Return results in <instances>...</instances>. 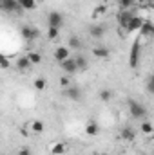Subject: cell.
<instances>
[{
    "label": "cell",
    "mask_w": 154,
    "mask_h": 155,
    "mask_svg": "<svg viewBox=\"0 0 154 155\" xmlns=\"http://www.w3.org/2000/svg\"><path fill=\"white\" fill-rule=\"evenodd\" d=\"M27 60H29L31 65H38V63H42V54L40 52H29L27 54Z\"/></svg>",
    "instance_id": "obj_20"
},
{
    "label": "cell",
    "mask_w": 154,
    "mask_h": 155,
    "mask_svg": "<svg viewBox=\"0 0 154 155\" xmlns=\"http://www.w3.org/2000/svg\"><path fill=\"white\" fill-rule=\"evenodd\" d=\"M64 96L67 97V99H71V101H80L82 99V90L78 88V87H67L65 90H64Z\"/></svg>",
    "instance_id": "obj_7"
},
{
    "label": "cell",
    "mask_w": 154,
    "mask_h": 155,
    "mask_svg": "<svg viewBox=\"0 0 154 155\" xmlns=\"http://www.w3.org/2000/svg\"><path fill=\"white\" fill-rule=\"evenodd\" d=\"M100 99H102V101H105V103H107V101H111V99H113V92H111L109 88L100 90Z\"/></svg>",
    "instance_id": "obj_22"
},
{
    "label": "cell",
    "mask_w": 154,
    "mask_h": 155,
    "mask_svg": "<svg viewBox=\"0 0 154 155\" xmlns=\"http://www.w3.org/2000/svg\"><path fill=\"white\" fill-rule=\"evenodd\" d=\"M82 47H83L82 40L78 38L76 35H71L69 40H67V49H82Z\"/></svg>",
    "instance_id": "obj_16"
},
{
    "label": "cell",
    "mask_w": 154,
    "mask_h": 155,
    "mask_svg": "<svg viewBox=\"0 0 154 155\" xmlns=\"http://www.w3.org/2000/svg\"><path fill=\"white\" fill-rule=\"evenodd\" d=\"M31 130H33L35 134L44 132V123H42V121H33V123H31Z\"/></svg>",
    "instance_id": "obj_24"
},
{
    "label": "cell",
    "mask_w": 154,
    "mask_h": 155,
    "mask_svg": "<svg viewBox=\"0 0 154 155\" xmlns=\"http://www.w3.org/2000/svg\"><path fill=\"white\" fill-rule=\"evenodd\" d=\"M129 63H131V67H132V69H136V67H138V63H140V40H136V41L132 43V47H131Z\"/></svg>",
    "instance_id": "obj_4"
},
{
    "label": "cell",
    "mask_w": 154,
    "mask_h": 155,
    "mask_svg": "<svg viewBox=\"0 0 154 155\" xmlns=\"http://www.w3.org/2000/svg\"><path fill=\"white\" fill-rule=\"evenodd\" d=\"M120 135H121V139H123V141H134V137H136V132H134L131 126H125V128H121Z\"/></svg>",
    "instance_id": "obj_13"
},
{
    "label": "cell",
    "mask_w": 154,
    "mask_h": 155,
    "mask_svg": "<svg viewBox=\"0 0 154 155\" xmlns=\"http://www.w3.org/2000/svg\"><path fill=\"white\" fill-rule=\"evenodd\" d=\"M98 132H100V126H98V123H96V121H93V119H91V121H89V123H87V126H85V134H87V135H91V137H93V135H96V134H98Z\"/></svg>",
    "instance_id": "obj_15"
},
{
    "label": "cell",
    "mask_w": 154,
    "mask_h": 155,
    "mask_svg": "<svg viewBox=\"0 0 154 155\" xmlns=\"http://www.w3.org/2000/svg\"><path fill=\"white\" fill-rule=\"evenodd\" d=\"M140 130H142L145 135H151V134H152V124H151L149 121H143L142 126H140Z\"/></svg>",
    "instance_id": "obj_23"
},
{
    "label": "cell",
    "mask_w": 154,
    "mask_h": 155,
    "mask_svg": "<svg viewBox=\"0 0 154 155\" xmlns=\"http://www.w3.org/2000/svg\"><path fill=\"white\" fill-rule=\"evenodd\" d=\"M140 35L143 36V38H151L154 35V25L151 20H143V24H142V27H140Z\"/></svg>",
    "instance_id": "obj_9"
},
{
    "label": "cell",
    "mask_w": 154,
    "mask_h": 155,
    "mask_svg": "<svg viewBox=\"0 0 154 155\" xmlns=\"http://www.w3.org/2000/svg\"><path fill=\"white\" fill-rule=\"evenodd\" d=\"M67 58H71V49H67V47H64V45H60V47L54 49V60H56L58 63L64 61V60H67Z\"/></svg>",
    "instance_id": "obj_8"
},
{
    "label": "cell",
    "mask_w": 154,
    "mask_h": 155,
    "mask_svg": "<svg viewBox=\"0 0 154 155\" xmlns=\"http://www.w3.org/2000/svg\"><path fill=\"white\" fill-rule=\"evenodd\" d=\"M20 35H22L24 40L33 41V40L38 38V29H35V27H31V25H22V27H20Z\"/></svg>",
    "instance_id": "obj_5"
},
{
    "label": "cell",
    "mask_w": 154,
    "mask_h": 155,
    "mask_svg": "<svg viewBox=\"0 0 154 155\" xmlns=\"http://www.w3.org/2000/svg\"><path fill=\"white\" fill-rule=\"evenodd\" d=\"M60 67H62V71L69 76V74H75L78 69H76V63H75V58H67V60H64V61H60Z\"/></svg>",
    "instance_id": "obj_6"
},
{
    "label": "cell",
    "mask_w": 154,
    "mask_h": 155,
    "mask_svg": "<svg viewBox=\"0 0 154 155\" xmlns=\"http://www.w3.org/2000/svg\"><path fill=\"white\" fill-rule=\"evenodd\" d=\"M60 85H62V87H69V78L62 76V78H60Z\"/></svg>",
    "instance_id": "obj_29"
},
{
    "label": "cell",
    "mask_w": 154,
    "mask_h": 155,
    "mask_svg": "<svg viewBox=\"0 0 154 155\" xmlns=\"http://www.w3.org/2000/svg\"><path fill=\"white\" fill-rule=\"evenodd\" d=\"M7 67H9V60L4 54H0V69H7Z\"/></svg>",
    "instance_id": "obj_27"
},
{
    "label": "cell",
    "mask_w": 154,
    "mask_h": 155,
    "mask_svg": "<svg viewBox=\"0 0 154 155\" xmlns=\"http://www.w3.org/2000/svg\"><path fill=\"white\" fill-rule=\"evenodd\" d=\"M18 5H20V9L33 11L37 7V0H18Z\"/></svg>",
    "instance_id": "obj_18"
},
{
    "label": "cell",
    "mask_w": 154,
    "mask_h": 155,
    "mask_svg": "<svg viewBox=\"0 0 154 155\" xmlns=\"http://www.w3.org/2000/svg\"><path fill=\"white\" fill-rule=\"evenodd\" d=\"M16 67H18L20 71H26V69H29V67H31V63H29L27 56H20V58L16 60Z\"/></svg>",
    "instance_id": "obj_19"
},
{
    "label": "cell",
    "mask_w": 154,
    "mask_h": 155,
    "mask_svg": "<svg viewBox=\"0 0 154 155\" xmlns=\"http://www.w3.org/2000/svg\"><path fill=\"white\" fill-rule=\"evenodd\" d=\"M47 38L49 40L58 38V29H56V27H49V29H47Z\"/></svg>",
    "instance_id": "obj_26"
},
{
    "label": "cell",
    "mask_w": 154,
    "mask_h": 155,
    "mask_svg": "<svg viewBox=\"0 0 154 155\" xmlns=\"http://www.w3.org/2000/svg\"><path fill=\"white\" fill-rule=\"evenodd\" d=\"M33 85H35L37 90H44V88H45V79H44V78H38V79H35Z\"/></svg>",
    "instance_id": "obj_25"
},
{
    "label": "cell",
    "mask_w": 154,
    "mask_h": 155,
    "mask_svg": "<svg viewBox=\"0 0 154 155\" xmlns=\"http://www.w3.org/2000/svg\"><path fill=\"white\" fill-rule=\"evenodd\" d=\"M147 92L152 94V76H149V81H147Z\"/></svg>",
    "instance_id": "obj_30"
},
{
    "label": "cell",
    "mask_w": 154,
    "mask_h": 155,
    "mask_svg": "<svg viewBox=\"0 0 154 155\" xmlns=\"http://www.w3.org/2000/svg\"><path fill=\"white\" fill-rule=\"evenodd\" d=\"M127 108H129V114L134 119H140V121H145L147 117V107L136 99H127Z\"/></svg>",
    "instance_id": "obj_1"
},
{
    "label": "cell",
    "mask_w": 154,
    "mask_h": 155,
    "mask_svg": "<svg viewBox=\"0 0 154 155\" xmlns=\"http://www.w3.org/2000/svg\"><path fill=\"white\" fill-rule=\"evenodd\" d=\"M16 155H31V150L29 148H22V150H18Z\"/></svg>",
    "instance_id": "obj_31"
},
{
    "label": "cell",
    "mask_w": 154,
    "mask_h": 155,
    "mask_svg": "<svg viewBox=\"0 0 154 155\" xmlns=\"http://www.w3.org/2000/svg\"><path fill=\"white\" fill-rule=\"evenodd\" d=\"M47 24H49V27L60 29V27L64 25V15H62L60 11H51V13L47 15Z\"/></svg>",
    "instance_id": "obj_2"
},
{
    "label": "cell",
    "mask_w": 154,
    "mask_h": 155,
    "mask_svg": "<svg viewBox=\"0 0 154 155\" xmlns=\"http://www.w3.org/2000/svg\"><path fill=\"white\" fill-rule=\"evenodd\" d=\"M51 152H53V155H62L65 152V144L64 143H56V144H53Z\"/></svg>",
    "instance_id": "obj_21"
},
{
    "label": "cell",
    "mask_w": 154,
    "mask_h": 155,
    "mask_svg": "<svg viewBox=\"0 0 154 155\" xmlns=\"http://www.w3.org/2000/svg\"><path fill=\"white\" fill-rule=\"evenodd\" d=\"M132 16H134V13H131L129 9H121V13L118 15V24L125 29V27H127V24H129V20H131Z\"/></svg>",
    "instance_id": "obj_11"
},
{
    "label": "cell",
    "mask_w": 154,
    "mask_h": 155,
    "mask_svg": "<svg viewBox=\"0 0 154 155\" xmlns=\"http://www.w3.org/2000/svg\"><path fill=\"white\" fill-rule=\"evenodd\" d=\"M102 13H105V5L96 7V9H94V13H93V16H98V15H102Z\"/></svg>",
    "instance_id": "obj_28"
},
{
    "label": "cell",
    "mask_w": 154,
    "mask_h": 155,
    "mask_svg": "<svg viewBox=\"0 0 154 155\" xmlns=\"http://www.w3.org/2000/svg\"><path fill=\"white\" fill-rule=\"evenodd\" d=\"M142 24H143V18H140V16H136V15H134V16L129 20V24H127L125 31H127V33H132V31H140Z\"/></svg>",
    "instance_id": "obj_10"
},
{
    "label": "cell",
    "mask_w": 154,
    "mask_h": 155,
    "mask_svg": "<svg viewBox=\"0 0 154 155\" xmlns=\"http://www.w3.org/2000/svg\"><path fill=\"white\" fill-rule=\"evenodd\" d=\"M75 63H76L78 71H85V69L89 67V60H87V56H83V54H78L76 58H75Z\"/></svg>",
    "instance_id": "obj_14"
},
{
    "label": "cell",
    "mask_w": 154,
    "mask_h": 155,
    "mask_svg": "<svg viewBox=\"0 0 154 155\" xmlns=\"http://www.w3.org/2000/svg\"><path fill=\"white\" fill-rule=\"evenodd\" d=\"M0 11L4 13H20V5L18 0H0Z\"/></svg>",
    "instance_id": "obj_3"
},
{
    "label": "cell",
    "mask_w": 154,
    "mask_h": 155,
    "mask_svg": "<svg viewBox=\"0 0 154 155\" xmlns=\"http://www.w3.org/2000/svg\"><path fill=\"white\" fill-rule=\"evenodd\" d=\"M93 54H94L96 58H100V60H105V58H109L111 51H109L107 47H96V49H93Z\"/></svg>",
    "instance_id": "obj_17"
},
{
    "label": "cell",
    "mask_w": 154,
    "mask_h": 155,
    "mask_svg": "<svg viewBox=\"0 0 154 155\" xmlns=\"http://www.w3.org/2000/svg\"><path fill=\"white\" fill-rule=\"evenodd\" d=\"M89 35H91L93 38H102V36L105 35V25H102V24L91 25V27H89Z\"/></svg>",
    "instance_id": "obj_12"
}]
</instances>
